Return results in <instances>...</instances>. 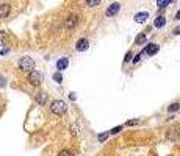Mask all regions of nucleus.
Returning <instances> with one entry per match:
<instances>
[{"instance_id": "21", "label": "nucleus", "mask_w": 180, "mask_h": 156, "mask_svg": "<svg viewBox=\"0 0 180 156\" xmlns=\"http://www.w3.org/2000/svg\"><path fill=\"white\" fill-rule=\"evenodd\" d=\"M130 59H132V52H129V53H127V56L124 58V61H125V63H129Z\"/></svg>"}, {"instance_id": "23", "label": "nucleus", "mask_w": 180, "mask_h": 156, "mask_svg": "<svg viewBox=\"0 0 180 156\" xmlns=\"http://www.w3.org/2000/svg\"><path fill=\"white\" fill-rule=\"evenodd\" d=\"M135 123H138V120H130L127 125H135Z\"/></svg>"}, {"instance_id": "3", "label": "nucleus", "mask_w": 180, "mask_h": 156, "mask_svg": "<svg viewBox=\"0 0 180 156\" xmlns=\"http://www.w3.org/2000/svg\"><path fill=\"white\" fill-rule=\"evenodd\" d=\"M28 83H30L32 86H39V84L42 83V75H41V72L32 70V72L28 73Z\"/></svg>"}, {"instance_id": "4", "label": "nucleus", "mask_w": 180, "mask_h": 156, "mask_svg": "<svg viewBox=\"0 0 180 156\" xmlns=\"http://www.w3.org/2000/svg\"><path fill=\"white\" fill-rule=\"evenodd\" d=\"M119 10H121V3H119V2H114V3H111V5L107 8L105 14H107V17H113V16H116V14L119 13Z\"/></svg>"}, {"instance_id": "10", "label": "nucleus", "mask_w": 180, "mask_h": 156, "mask_svg": "<svg viewBox=\"0 0 180 156\" xmlns=\"http://www.w3.org/2000/svg\"><path fill=\"white\" fill-rule=\"evenodd\" d=\"M10 5L8 3H3V5H0V17H7L10 14Z\"/></svg>"}, {"instance_id": "22", "label": "nucleus", "mask_w": 180, "mask_h": 156, "mask_svg": "<svg viewBox=\"0 0 180 156\" xmlns=\"http://www.w3.org/2000/svg\"><path fill=\"white\" fill-rule=\"evenodd\" d=\"M174 35H180V27H177V28H174V31H172Z\"/></svg>"}, {"instance_id": "6", "label": "nucleus", "mask_w": 180, "mask_h": 156, "mask_svg": "<svg viewBox=\"0 0 180 156\" xmlns=\"http://www.w3.org/2000/svg\"><path fill=\"white\" fill-rule=\"evenodd\" d=\"M147 19H149V13H147V11H141V13H136V14H135V22H136V24H144Z\"/></svg>"}, {"instance_id": "7", "label": "nucleus", "mask_w": 180, "mask_h": 156, "mask_svg": "<svg viewBox=\"0 0 180 156\" xmlns=\"http://www.w3.org/2000/svg\"><path fill=\"white\" fill-rule=\"evenodd\" d=\"M88 47H89V42H88V39H80L78 42H77V45H75V50L77 52H85V50H88Z\"/></svg>"}, {"instance_id": "8", "label": "nucleus", "mask_w": 180, "mask_h": 156, "mask_svg": "<svg viewBox=\"0 0 180 156\" xmlns=\"http://www.w3.org/2000/svg\"><path fill=\"white\" fill-rule=\"evenodd\" d=\"M166 25V17L164 16H158L155 21H153V27L155 28H163Z\"/></svg>"}, {"instance_id": "19", "label": "nucleus", "mask_w": 180, "mask_h": 156, "mask_svg": "<svg viewBox=\"0 0 180 156\" xmlns=\"http://www.w3.org/2000/svg\"><path fill=\"white\" fill-rule=\"evenodd\" d=\"M53 80H55L56 83H61V81H63V77H61V73H55V75H53Z\"/></svg>"}, {"instance_id": "1", "label": "nucleus", "mask_w": 180, "mask_h": 156, "mask_svg": "<svg viewBox=\"0 0 180 156\" xmlns=\"http://www.w3.org/2000/svg\"><path fill=\"white\" fill-rule=\"evenodd\" d=\"M19 67H21V70H25V72L35 70V61H33V58H30V56L21 58L19 59Z\"/></svg>"}, {"instance_id": "12", "label": "nucleus", "mask_w": 180, "mask_h": 156, "mask_svg": "<svg viewBox=\"0 0 180 156\" xmlns=\"http://www.w3.org/2000/svg\"><path fill=\"white\" fill-rule=\"evenodd\" d=\"M146 41H147V36H146V33H141V35H138V36H136V39H135V42H136V44H139V45L146 44Z\"/></svg>"}, {"instance_id": "18", "label": "nucleus", "mask_w": 180, "mask_h": 156, "mask_svg": "<svg viewBox=\"0 0 180 156\" xmlns=\"http://www.w3.org/2000/svg\"><path fill=\"white\" fill-rule=\"evenodd\" d=\"M110 133H111V131H107V133L100 134V136H99V142H104V140H105V139H107V137L110 136Z\"/></svg>"}, {"instance_id": "20", "label": "nucleus", "mask_w": 180, "mask_h": 156, "mask_svg": "<svg viewBox=\"0 0 180 156\" xmlns=\"http://www.w3.org/2000/svg\"><path fill=\"white\" fill-rule=\"evenodd\" d=\"M121 130H122V126H116V128H113V130H111V134H116V133H119Z\"/></svg>"}, {"instance_id": "14", "label": "nucleus", "mask_w": 180, "mask_h": 156, "mask_svg": "<svg viewBox=\"0 0 180 156\" xmlns=\"http://www.w3.org/2000/svg\"><path fill=\"white\" fill-rule=\"evenodd\" d=\"M171 2H172V0H157V7L158 8H166Z\"/></svg>"}, {"instance_id": "16", "label": "nucleus", "mask_w": 180, "mask_h": 156, "mask_svg": "<svg viewBox=\"0 0 180 156\" xmlns=\"http://www.w3.org/2000/svg\"><path fill=\"white\" fill-rule=\"evenodd\" d=\"M178 108H180L178 103H172V105L168 108V111H169V112H174V111H178Z\"/></svg>"}, {"instance_id": "5", "label": "nucleus", "mask_w": 180, "mask_h": 156, "mask_svg": "<svg viewBox=\"0 0 180 156\" xmlns=\"http://www.w3.org/2000/svg\"><path fill=\"white\" fill-rule=\"evenodd\" d=\"M158 45L157 44H147V47L143 50V55H149V56H152V55H155L157 52H158Z\"/></svg>"}, {"instance_id": "15", "label": "nucleus", "mask_w": 180, "mask_h": 156, "mask_svg": "<svg viewBox=\"0 0 180 156\" xmlns=\"http://www.w3.org/2000/svg\"><path fill=\"white\" fill-rule=\"evenodd\" d=\"M100 2H102V0H86V5L91 7V8H94V7H97Z\"/></svg>"}, {"instance_id": "13", "label": "nucleus", "mask_w": 180, "mask_h": 156, "mask_svg": "<svg viewBox=\"0 0 180 156\" xmlns=\"http://www.w3.org/2000/svg\"><path fill=\"white\" fill-rule=\"evenodd\" d=\"M36 100H38V103L44 105V103L47 102V94H46V92H39V95L36 97Z\"/></svg>"}, {"instance_id": "9", "label": "nucleus", "mask_w": 180, "mask_h": 156, "mask_svg": "<svg viewBox=\"0 0 180 156\" xmlns=\"http://www.w3.org/2000/svg\"><path fill=\"white\" fill-rule=\"evenodd\" d=\"M77 14H72V16H69L67 19H66V28H72V27H75V24H77Z\"/></svg>"}, {"instance_id": "17", "label": "nucleus", "mask_w": 180, "mask_h": 156, "mask_svg": "<svg viewBox=\"0 0 180 156\" xmlns=\"http://www.w3.org/2000/svg\"><path fill=\"white\" fill-rule=\"evenodd\" d=\"M58 156H74V153H72L71 150H61Z\"/></svg>"}, {"instance_id": "2", "label": "nucleus", "mask_w": 180, "mask_h": 156, "mask_svg": "<svg viewBox=\"0 0 180 156\" xmlns=\"http://www.w3.org/2000/svg\"><path fill=\"white\" fill-rule=\"evenodd\" d=\"M50 109H52V112H53V114L61 116V114H64V112H66V103H64L63 100H55V102H52Z\"/></svg>"}, {"instance_id": "11", "label": "nucleus", "mask_w": 180, "mask_h": 156, "mask_svg": "<svg viewBox=\"0 0 180 156\" xmlns=\"http://www.w3.org/2000/svg\"><path fill=\"white\" fill-rule=\"evenodd\" d=\"M67 64H69L67 58H61V59H58V63H56V67H58V70H64V69L67 67Z\"/></svg>"}, {"instance_id": "24", "label": "nucleus", "mask_w": 180, "mask_h": 156, "mask_svg": "<svg viewBox=\"0 0 180 156\" xmlns=\"http://www.w3.org/2000/svg\"><path fill=\"white\" fill-rule=\"evenodd\" d=\"M175 19H177V21H178V19H180V11H178V13H177V14H175Z\"/></svg>"}]
</instances>
